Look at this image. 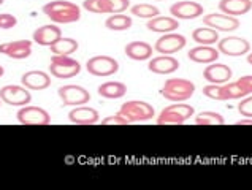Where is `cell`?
I'll return each mask as SVG.
<instances>
[{
    "label": "cell",
    "mask_w": 252,
    "mask_h": 190,
    "mask_svg": "<svg viewBox=\"0 0 252 190\" xmlns=\"http://www.w3.org/2000/svg\"><path fill=\"white\" fill-rule=\"evenodd\" d=\"M43 13L53 21L54 24H68L76 23L81 18L80 6L67 0H53L43 6Z\"/></svg>",
    "instance_id": "6da1fadb"
},
{
    "label": "cell",
    "mask_w": 252,
    "mask_h": 190,
    "mask_svg": "<svg viewBox=\"0 0 252 190\" xmlns=\"http://www.w3.org/2000/svg\"><path fill=\"white\" fill-rule=\"evenodd\" d=\"M195 92V84L184 78H170L160 89V95L170 101H186Z\"/></svg>",
    "instance_id": "7a4b0ae2"
},
{
    "label": "cell",
    "mask_w": 252,
    "mask_h": 190,
    "mask_svg": "<svg viewBox=\"0 0 252 190\" xmlns=\"http://www.w3.org/2000/svg\"><path fill=\"white\" fill-rule=\"evenodd\" d=\"M119 114H122L128 122H145L151 121L156 116L154 106L146 103V101L141 100H130L126 101L124 105L121 106Z\"/></svg>",
    "instance_id": "3957f363"
},
{
    "label": "cell",
    "mask_w": 252,
    "mask_h": 190,
    "mask_svg": "<svg viewBox=\"0 0 252 190\" xmlns=\"http://www.w3.org/2000/svg\"><path fill=\"white\" fill-rule=\"evenodd\" d=\"M80 71H81V63L78 61L71 59L70 56L53 54L51 63H49V73H51L53 76L59 79H68V78L76 76Z\"/></svg>",
    "instance_id": "277c9868"
},
{
    "label": "cell",
    "mask_w": 252,
    "mask_h": 190,
    "mask_svg": "<svg viewBox=\"0 0 252 190\" xmlns=\"http://www.w3.org/2000/svg\"><path fill=\"white\" fill-rule=\"evenodd\" d=\"M195 109L190 105H186L184 101H178L175 105H170L162 109V113L157 118L159 126H167V124H184V121L190 119Z\"/></svg>",
    "instance_id": "5b68a950"
},
{
    "label": "cell",
    "mask_w": 252,
    "mask_h": 190,
    "mask_svg": "<svg viewBox=\"0 0 252 190\" xmlns=\"http://www.w3.org/2000/svg\"><path fill=\"white\" fill-rule=\"evenodd\" d=\"M86 70L92 76H111L119 70V63L110 56H94L86 62Z\"/></svg>",
    "instance_id": "8992f818"
},
{
    "label": "cell",
    "mask_w": 252,
    "mask_h": 190,
    "mask_svg": "<svg viewBox=\"0 0 252 190\" xmlns=\"http://www.w3.org/2000/svg\"><path fill=\"white\" fill-rule=\"evenodd\" d=\"M16 119L23 126H49L51 124V116L40 106H21L16 113Z\"/></svg>",
    "instance_id": "52a82bcc"
},
{
    "label": "cell",
    "mask_w": 252,
    "mask_h": 190,
    "mask_svg": "<svg viewBox=\"0 0 252 190\" xmlns=\"http://www.w3.org/2000/svg\"><path fill=\"white\" fill-rule=\"evenodd\" d=\"M57 94H59L63 106H81L91 100V94L86 91L84 87L76 86V84L62 86L61 89L57 91Z\"/></svg>",
    "instance_id": "ba28073f"
},
{
    "label": "cell",
    "mask_w": 252,
    "mask_h": 190,
    "mask_svg": "<svg viewBox=\"0 0 252 190\" xmlns=\"http://www.w3.org/2000/svg\"><path fill=\"white\" fill-rule=\"evenodd\" d=\"M0 98L2 101H5L6 105H11V106H26L31 103V92H29L27 87L24 86H3L0 89Z\"/></svg>",
    "instance_id": "9c48e42d"
},
{
    "label": "cell",
    "mask_w": 252,
    "mask_h": 190,
    "mask_svg": "<svg viewBox=\"0 0 252 190\" xmlns=\"http://www.w3.org/2000/svg\"><path fill=\"white\" fill-rule=\"evenodd\" d=\"M218 49L219 53L232 57H240L249 53L251 43L248 40L241 38V36H225L218 41Z\"/></svg>",
    "instance_id": "30bf717a"
},
{
    "label": "cell",
    "mask_w": 252,
    "mask_h": 190,
    "mask_svg": "<svg viewBox=\"0 0 252 190\" xmlns=\"http://www.w3.org/2000/svg\"><path fill=\"white\" fill-rule=\"evenodd\" d=\"M203 23L208 27L216 29L218 32H233L240 27V21L235 16L225 13H210L203 18Z\"/></svg>",
    "instance_id": "8fae6325"
},
{
    "label": "cell",
    "mask_w": 252,
    "mask_h": 190,
    "mask_svg": "<svg viewBox=\"0 0 252 190\" xmlns=\"http://www.w3.org/2000/svg\"><path fill=\"white\" fill-rule=\"evenodd\" d=\"M186 36L179 33H165L156 41L154 49L159 54H175L178 51H181L186 46Z\"/></svg>",
    "instance_id": "7c38bea8"
},
{
    "label": "cell",
    "mask_w": 252,
    "mask_h": 190,
    "mask_svg": "<svg viewBox=\"0 0 252 190\" xmlns=\"http://www.w3.org/2000/svg\"><path fill=\"white\" fill-rule=\"evenodd\" d=\"M170 14L176 19H195L203 14V6L192 0H183L170 6Z\"/></svg>",
    "instance_id": "4fadbf2b"
},
{
    "label": "cell",
    "mask_w": 252,
    "mask_h": 190,
    "mask_svg": "<svg viewBox=\"0 0 252 190\" xmlns=\"http://www.w3.org/2000/svg\"><path fill=\"white\" fill-rule=\"evenodd\" d=\"M0 54H5L11 59H27L32 54V41L31 40H16L0 45Z\"/></svg>",
    "instance_id": "5bb4252c"
},
{
    "label": "cell",
    "mask_w": 252,
    "mask_h": 190,
    "mask_svg": "<svg viewBox=\"0 0 252 190\" xmlns=\"http://www.w3.org/2000/svg\"><path fill=\"white\" fill-rule=\"evenodd\" d=\"M233 76L232 68L225 63H210L203 71V78L211 84H225Z\"/></svg>",
    "instance_id": "9a60e30c"
},
{
    "label": "cell",
    "mask_w": 252,
    "mask_h": 190,
    "mask_svg": "<svg viewBox=\"0 0 252 190\" xmlns=\"http://www.w3.org/2000/svg\"><path fill=\"white\" fill-rule=\"evenodd\" d=\"M21 84L27 87L29 91H43L51 86V76L40 70L26 71L24 75L21 76Z\"/></svg>",
    "instance_id": "2e32d148"
},
{
    "label": "cell",
    "mask_w": 252,
    "mask_h": 190,
    "mask_svg": "<svg viewBox=\"0 0 252 190\" xmlns=\"http://www.w3.org/2000/svg\"><path fill=\"white\" fill-rule=\"evenodd\" d=\"M100 119L98 111L89 106H76L75 109H71L68 113V121L71 124H76V126H92V124H97Z\"/></svg>",
    "instance_id": "e0dca14e"
},
{
    "label": "cell",
    "mask_w": 252,
    "mask_h": 190,
    "mask_svg": "<svg viewBox=\"0 0 252 190\" xmlns=\"http://www.w3.org/2000/svg\"><path fill=\"white\" fill-rule=\"evenodd\" d=\"M148 68L156 75H170V73H175L179 68V62L170 54H162L151 59Z\"/></svg>",
    "instance_id": "ac0fdd59"
},
{
    "label": "cell",
    "mask_w": 252,
    "mask_h": 190,
    "mask_svg": "<svg viewBox=\"0 0 252 190\" xmlns=\"http://www.w3.org/2000/svg\"><path fill=\"white\" fill-rule=\"evenodd\" d=\"M62 36V31L57 24H46L33 32V41L41 46H51Z\"/></svg>",
    "instance_id": "d6986e66"
},
{
    "label": "cell",
    "mask_w": 252,
    "mask_h": 190,
    "mask_svg": "<svg viewBox=\"0 0 252 190\" xmlns=\"http://www.w3.org/2000/svg\"><path fill=\"white\" fill-rule=\"evenodd\" d=\"M219 49H216L213 46H206V45H201V46H195L189 51V59L192 62H197V63H206L210 65L213 62H216L219 59Z\"/></svg>",
    "instance_id": "ffe728a7"
},
{
    "label": "cell",
    "mask_w": 252,
    "mask_h": 190,
    "mask_svg": "<svg viewBox=\"0 0 252 190\" xmlns=\"http://www.w3.org/2000/svg\"><path fill=\"white\" fill-rule=\"evenodd\" d=\"M154 48L146 41H130L126 45V56L132 61H146L151 59Z\"/></svg>",
    "instance_id": "44dd1931"
},
{
    "label": "cell",
    "mask_w": 252,
    "mask_h": 190,
    "mask_svg": "<svg viewBox=\"0 0 252 190\" xmlns=\"http://www.w3.org/2000/svg\"><path fill=\"white\" fill-rule=\"evenodd\" d=\"M219 10L220 13H225L236 18L252 10V0H220Z\"/></svg>",
    "instance_id": "7402d4cb"
},
{
    "label": "cell",
    "mask_w": 252,
    "mask_h": 190,
    "mask_svg": "<svg viewBox=\"0 0 252 190\" xmlns=\"http://www.w3.org/2000/svg\"><path fill=\"white\" fill-rule=\"evenodd\" d=\"M146 27L151 32L168 33V32L176 31L179 27V23H178V19L173 16H160L159 14V16H156V18H151L146 23Z\"/></svg>",
    "instance_id": "603a6c76"
},
{
    "label": "cell",
    "mask_w": 252,
    "mask_h": 190,
    "mask_svg": "<svg viewBox=\"0 0 252 190\" xmlns=\"http://www.w3.org/2000/svg\"><path fill=\"white\" fill-rule=\"evenodd\" d=\"M127 94V86L121 81H108L98 86V95L108 100H116Z\"/></svg>",
    "instance_id": "cb8c5ba5"
},
{
    "label": "cell",
    "mask_w": 252,
    "mask_h": 190,
    "mask_svg": "<svg viewBox=\"0 0 252 190\" xmlns=\"http://www.w3.org/2000/svg\"><path fill=\"white\" fill-rule=\"evenodd\" d=\"M192 38L195 43H198V45L211 46V45H214V43L219 41V33L216 29L205 26V27L195 29V31L192 32Z\"/></svg>",
    "instance_id": "d4e9b609"
},
{
    "label": "cell",
    "mask_w": 252,
    "mask_h": 190,
    "mask_svg": "<svg viewBox=\"0 0 252 190\" xmlns=\"http://www.w3.org/2000/svg\"><path fill=\"white\" fill-rule=\"evenodd\" d=\"M132 18L127 16L124 13H114L105 21V27L110 31H127L132 27Z\"/></svg>",
    "instance_id": "484cf974"
},
{
    "label": "cell",
    "mask_w": 252,
    "mask_h": 190,
    "mask_svg": "<svg viewBox=\"0 0 252 190\" xmlns=\"http://www.w3.org/2000/svg\"><path fill=\"white\" fill-rule=\"evenodd\" d=\"M49 49H51L53 54L70 56V54H73L75 51L78 49V41L73 40V38H63V36H61L59 40L49 46Z\"/></svg>",
    "instance_id": "4316f807"
},
{
    "label": "cell",
    "mask_w": 252,
    "mask_h": 190,
    "mask_svg": "<svg viewBox=\"0 0 252 190\" xmlns=\"http://www.w3.org/2000/svg\"><path fill=\"white\" fill-rule=\"evenodd\" d=\"M130 13L136 18H143V19H151V18H156L160 14V10L156 8L154 5H149V3H136L130 8Z\"/></svg>",
    "instance_id": "83f0119b"
},
{
    "label": "cell",
    "mask_w": 252,
    "mask_h": 190,
    "mask_svg": "<svg viewBox=\"0 0 252 190\" xmlns=\"http://www.w3.org/2000/svg\"><path fill=\"white\" fill-rule=\"evenodd\" d=\"M195 124L197 126H222V124H225V119L222 118L219 113L205 111V113L197 114Z\"/></svg>",
    "instance_id": "f1b7e54d"
},
{
    "label": "cell",
    "mask_w": 252,
    "mask_h": 190,
    "mask_svg": "<svg viewBox=\"0 0 252 190\" xmlns=\"http://www.w3.org/2000/svg\"><path fill=\"white\" fill-rule=\"evenodd\" d=\"M83 8L95 14L111 13L110 2H108V0H84Z\"/></svg>",
    "instance_id": "f546056e"
},
{
    "label": "cell",
    "mask_w": 252,
    "mask_h": 190,
    "mask_svg": "<svg viewBox=\"0 0 252 190\" xmlns=\"http://www.w3.org/2000/svg\"><path fill=\"white\" fill-rule=\"evenodd\" d=\"M222 92H224V98L225 100H236V98H243L246 97V92L243 91V87L236 83H228L222 86Z\"/></svg>",
    "instance_id": "4dcf8cb0"
},
{
    "label": "cell",
    "mask_w": 252,
    "mask_h": 190,
    "mask_svg": "<svg viewBox=\"0 0 252 190\" xmlns=\"http://www.w3.org/2000/svg\"><path fill=\"white\" fill-rule=\"evenodd\" d=\"M203 94L205 97L211 98V100H225L224 98V92H222V86L220 84H208L203 87Z\"/></svg>",
    "instance_id": "1f68e13d"
},
{
    "label": "cell",
    "mask_w": 252,
    "mask_h": 190,
    "mask_svg": "<svg viewBox=\"0 0 252 190\" xmlns=\"http://www.w3.org/2000/svg\"><path fill=\"white\" fill-rule=\"evenodd\" d=\"M102 126H127V124H130L128 122L124 116L122 114H114V116H108V118H105V119H102Z\"/></svg>",
    "instance_id": "d6a6232c"
},
{
    "label": "cell",
    "mask_w": 252,
    "mask_h": 190,
    "mask_svg": "<svg viewBox=\"0 0 252 190\" xmlns=\"http://www.w3.org/2000/svg\"><path fill=\"white\" fill-rule=\"evenodd\" d=\"M16 24H18L16 16H13L10 13H0V29L8 31V29H13Z\"/></svg>",
    "instance_id": "836d02e7"
},
{
    "label": "cell",
    "mask_w": 252,
    "mask_h": 190,
    "mask_svg": "<svg viewBox=\"0 0 252 190\" xmlns=\"http://www.w3.org/2000/svg\"><path fill=\"white\" fill-rule=\"evenodd\" d=\"M108 2H110L111 14L124 13L127 8H130V0H108Z\"/></svg>",
    "instance_id": "e575fe53"
},
{
    "label": "cell",
    "mask_w": 252,
    "mask_h": 190,
    "mask_svg": "<svg viewBox=\"0 0 252 190\" xmlns=\"http://www.w3.org/2000/svg\"><path fill=\"white\" fill-rule=\"evenodd\" d=\"M238 111L241 116H244V118H252V97H248L246 95V98H243L240 101Z\"/></svg>",
    "instance_id": "d590c367"
},
{
    "label": "cell",
    "mask_w": 252,
    "mask_h": 190,
    "mask_svg": "<svg viewBox=\"0 0 252 190\" xmlns=\"http://www.w3.org/2000/svg\"><path fill=\"white\" fill-rule=\"evenodd\" d=\"M238 84L243 87V91L246 92L248 95L252 94V75H248V76H241L238 79Z\"/></svg>",
    "instance_id": "8d00e7d4"
},
{
    "label": "cell",
    "mask_w": 252,
    "mask_h": 190,
    "mask_svg": "<svg viewBox=\"0 0 252 190\" xmlns=\"http://www.w3.org/2000/svg\"><path fill=\"white\" fill-rule=\"evenodd\" d=\"M236 126H252V118H246L240 122H236Z\"/></svg>",
    "instance_id": "74e56055"
},
{
    "label": "cell",
    "mask_w": 252,
    "mask_h": 190,
    "mask_svg": "<svg viewBox=\"0 0 252 190\" xmlns=\"http://www.w3.org/2000/svg\"><path fill=\"white\" fill-rule=\"evenodd\" d=\"M248 63H251V65H252V53H249V54H248Z\"/></svg>",
    "instance_id": "f35d334b"
},
{
    "label": "cell",
    "mask_w": 252,
    "mask_h": 190,
    "mask_svg": "<svg viewBox=\"0 0 252 190\" xmlns=\"http://www.w3.org/2000/svg\"><path fill=\"white\" fill-rule=\"evenodd\" d=\"M3 73H5V70H3V67H2V65H0V78L3 76Z\"/></svg>",
    "instance_id": "ab89813d"
},
{
    "label": "cell",
    "mask_w": 252,
    "mask_h": 190,
    "mask_svg": "<svg viewBox=\"0 0 252 190\" xmlns=\"http://www.w3.org/2000/svg\"><path fill=\"white\" fill-rule=\"evenodd\" d=\"M3 3V0H0V5H2Z\"/></svg>",
    "instance_id": "60d3db41"
},
{
    "label": "cell",
    "mask_w": 252,
    "mask_h": 190,
    "mask_svg": "<svg viewBox=\"0 0 252 190\" xmlns=\"http://www.w3.org/2000/svg\"><path fill=\"white\" fill-rule=\"evenodd\" d=\"M157 2H160V0H157Z\"/></svg>",
    "instance_id": "b9f144b4"
},
{
    "label": "cell",
    "mask_w": 252,
    "mask_h": 190,
    "mask_svg": "<svg viewBox=\"0 0 252 190\" xmlns=\"http://www.w3.org/2000/svg\"><path fill=\"white\" fill-rule=\"evenodd\" d=\"M0 101H2V98H0Z\"/></svg>",
    "instance_id": "7bdbcfd3"
}]
</instances>
